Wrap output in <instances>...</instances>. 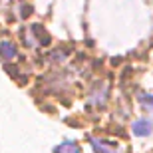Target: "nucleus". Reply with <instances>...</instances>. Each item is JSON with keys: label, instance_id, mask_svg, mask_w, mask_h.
<instances>
[{"label": "nucleus", "instance_id": "obj_1", "mask_svg": "<svg viewBox=\"0 0 153 153\" xmlns=\"http://www.w3.org/2000/svg\"><path fill=\"white\" fill-rule=\"evenodd\" d=\"M131 129H133V133H135V135L145 137V135H149V133L153 131V121H151V119H137Z\"/></svg>", "mask_w": 153, "mask_h": 153}, {"label": "nucleus", "instance_id": "obj_2", "mask_svg": "<svg viewBox=\"0 0 153 153\" xmlns=\"http://www.w3.org/2000/svg\"><path fill=\"white\" fill-rule=\"evenodd\" d=\"M91 145H94V151L96 153H117V149L114 145H109L108 141H97V139H91Z\"/></svg>", "mask_w": 153, "mask_h": 153}, {"label": "nucleus", "instance_id": "obj_3", "mask_svg": "<svg viewBox=\"0 0 153 153\" xmlns=\"http://www.w3.org/2000/svg\"><path fill=\"white\" fill-rule=\"evenodd\" d=\"M54 153H79V145L76 141H64L54 149Z\"/></svg>", "mask_w": 153, "mask_h": 153}, {"label": "nucleus", "instance_id": "obj_4", "mask_svg": "<svg viewBox=\"0 0 153 153\" xmlns=\"http://www.w3.org/2000/svg\"><path fill=\"white\" fill-rule=\"evenodd\" d=\"M0 56L6 58V60L14 58L16 56V46L10 44V42H2V44H0Z\"/></svg>", "mask_w": 153, "mask_h": 153}]
</instances>
